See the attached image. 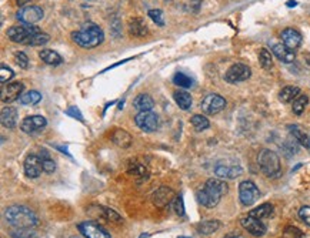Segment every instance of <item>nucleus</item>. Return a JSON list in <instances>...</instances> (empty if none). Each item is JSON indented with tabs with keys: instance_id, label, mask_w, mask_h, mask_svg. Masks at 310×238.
Segmentation results:
<instances>
[{
	"instance_id": "8fccbe9b",
	"label": "nucleus",
	"mask_w": 310,
	"mask_h": 238,
	"mask_svg": "<svg viewBox=\"0 0 310 238\" xmlns=\"http://www.w3.org/2000/svg\"><path fill=\"white\" fill-rule=\"evenodd\" d=\"M296 4H297L296 1H292V0H290V1H287V6H289V7H294Z\"/></svg>"
},
{
	"instance_id": "c85d7f7f",
	"label": "nucleus",
	"mask_w": 310,
	"mask_h": 238,
	"mask_svg": "<svg viewBox=\"0 0 310 238\" xmlns=\"http://www.w3.org/2000/svg\"><path fill=\"white\" fill-rule=\"evenodd\" d=\"M289 130L292 133V135L297 140V143H300L306 149H310V137L308 135V133L303 132L299 126H289Z\"/></svg>"
},
{
	"instance_id": "393cba45",
	"label": "nucleus",
	"mask_w": 310,
	"mask_h": 238,
	"mask_svg": "<svg viewBox=\"0 0 310 238\" xmlns=\"http://www.w3.org/2000/svg\"><path fill=\"white\" fill-rule=\"evenodd\" d=\"M300 94V89L296 86H286L279 93V100L282 103H290Z\"/></svg>"
},
{
	"instance_id": "a211bd4d",
	"label": "nucleus",
	"mask_w": 310,
	"mask_h": 238,
	"mask_svg": "<svg viewBox=\"0 0 310 238\" xmlns=\"http://www.w3.org/2000/svg\"><path fill=\"white\" fill-rule=\"evenodd\" d=\"M174 198V193L173 190L169 188V187H160L155 195H153V200H155V204L159 207V208H163L166 206H169V203Z\"/></svg>"
},
{
	"instance_id": "58836bf2",
	"label": "nucleus",
	"mask_w": 310,
	"mask_h": 238,
	"mask_svg": "<svg viewBox=\"0 0 310 238\" xmlns=\"http://www.w3.org/2000/svg\"><path fill=\"white\" fill-rule=\"evenodd\" d=\"M33 234L34 233L30 228H15L10 231V236L13 238H31Z\"/></svg>"
},
{
	"instance_id": "aec40b11",
	"label": "nucleus",
	"mask_w": 310,
	"mask_h": 238,
	"mask_svg": "<svg viewBox=\"0 0 310 238\" xmlns=\"http://www.w3.org/2000/svg\"><path fill=\"white\" fill-rule=\"evenodd\" d=\"M272 52H273V54H275L280 61H283V63H293L294 59H296L294 52H293L292 49L286 47L283 43L282 45H273Z\"/></svg>"
},
{
	"instance_id": "de8ad7c7",
	"label": "nucleus",
	"mask_w": 310,
	"mask_h": 238,
	"mask_svg": "<svg viewBox=\"0 0 310 238\" xmlns=\"http://www.w3.org/2000/svg\"><path fill=\"white\" fill-rule=\"evenodd\" d=\"M16 3H17L19 6H25V4L30 3V0H16Z\"/></svg>"
},
{
	"instance_id": "2eb2a0df",
	"label": "nucleus",
	"mask_w": 310,
	"mask_h": 238,
	"mask_svg": "<svg viewBox=\"0 0 310 238\" xmlns=\"http://www.w3.org/2000/svg\"><path fill=\"white\" fill-rule=\"evenodd\" d=\"M23 87L25 86L19 81L3 86L1 87V102L3 103H13L15 100H17L19 97H22Z\"/></svg>"
},
{
	"instance_id": "7ed1b4c3",
	"label": "nucleus",
	"mask_w": 310,
	"mask_h": 238,
	"mask_svg": "<svg viewBox=\"0 0 310 238\" xmlns=\"http://www.w3.org/2000/svg\"><path fill=\"white\" fill-rule=\"evenodd\" d=\"M72 39L76 45H79L83 49H93L103 43L105 33L103 30L96 25H87L80 30H76L72 33Z\"/></svg>"
},
{
	"instance_id": "6e6552de",
	"label": "nucleus",
	"mask_w": 310,
	"mask_h": 238,
	"mask_svg": "<svg viewBox=\"0 0 310 238\" xmlns=\"http://www.w3.org/2000/svg\"><path fill=\"white\" fill-rule=\"evenodd\" d=\"M250 76H252V70L249 66H246L243 63H234L226 72L225 80L227 83H240V81H246L248 79H250Z\"/></svg>"
},
{
	"instance_id": "2f4dec72",
	"label": "nucleus",
	"mask_w": 310,
	"mask_h": 238,
	"mask_svg": "<svg viewBox=\"0 0 310 238\" xmlns=\"http://www.w3.org/2000/svg\"><path fill=\"white\" fill-rule=\"evenodd\" d=\"M308 103H309V97L305 96V94H299V96L293 100V113L297 114V116H300V114L305 111Z\"/></svg>"
},
{
	"instance_id": "e433bc0d",
	"label": "nucleus",
	"mask_w": 310,
	"mask_h": 238,
	"mask_svg": "<svg viewBox=\"0 0 310 238\" xmlns=\"http://www.w3.org/2000/svg\"><path fill=\"white\" fill-rule=\"evenodd\" d=\"M100 210H102V214H103V217L106 218V220H109L110 223H122L123 220H122V217L117 214V212L112 210V208H106V207H100Z\"/></svg>"
},
{
	"instance_id": "ea45409f",
	"label": "nucleus",
	"mask_w": 310,
	"mask_h": 238,
	"mask_svg": "<svg viewBox=\"0 0 310 238\" xmlns=\"http://www.w3.org/2000/svg\"><path fill=\"white\" fill-rule=\"evenodd\" d=\"M13 76H15L13 70L10 67L4 66V64H1V67H0V81L1 83H7L9 80L13 79Z\"/></svg>"
},
{
	"instance_id": "412c9836",
	"label": "nucleus",
	"mask_w": 310,
	"mask_h": 238,
	"mask_svg": "<svg viewBox=\"0 0 310 238\" xmlns=\"http://www.w3.org/2000/svg\"><path fill=\"white\" fill-rule=\"evenodd\" d=\"M112 141L116 146H119V147L127 149V147L132 146L133 138H132V135L126 132V130H123V129H116V130L112 133Z\"/></svg>"
},
{
	"instance_id": "09e8293b",
	"label": "nucleus",
	"mask_w": 310,
	"mask_h": 238,
	"mask_svg": "<svg viewBox=\"0 0 310 238\" xmlns=\"http://www.w3.org/2000/svg\"><path fill=\"white\" fill-rule=\"evenodd\" d=\"M225 238H245V237H242V236H239V234H227Z\"/></svg>"
},
{
	"instance_id": "bb28decb",
	"label": "nucleus",
	"mask_w": 310,
	"mask_h": 238,
	"mask_svg": "<svg viewBox=\"0 0 310 238\" xmlns=\"http://www.w3.org/2000/svg\"><path fill=\"white\" fill-rule=\"evenodd\" d=\"M173 97H174L176 104L180 107L182 110H189L192 107V96L187 91L179 90V91H176L173 94Z\"/></svg>"
},
{
	"instance_id": "20e7f679",
	"label": "nucleus",
	"mask_w": 310,
	"mask_h": 238,
	"mask_svg": "<svg viewBox=\"0 0 310 238\" xmlns=\"http://www.w3.org/2000/svg\"><path fill=\"white\" fill-rule=\"evenodd\" d=\"M257 163H259V167L262 170V173L266 176V177H270V178H276L280 176L282 173V167H280V159L279 156L272 151V150H262L257 156Z\"/></svg>"
},
{
	"instance_id": "a878e982",
	"label": "nucleus",
	"mask_w": 310,
	"mask_h": 238,
	"mask_svg": "<svg viewBox=\"0 0 310 238\" xmlns=\"http://www.w3.org/2000/svg\"><path fill=\"white\" fill-rule=\"evenodd\" d=\"M219 228H220V221H217V220L203 221V223H200L198 227H196L199 234H203V236H210L215 231H217Z\"/></svg>"
},
{
	"instance_id": "f03ea898",
	"label": "nucleus",
	"mask_w": 310,
	"mask_h": 238,
	"mask_svg": "<svg viewBox=\"0 0 310 238\" xmlns=\"http://www.w3.org/2000/svg\"><path fill=\"white\" fill-rule=\"evenodd\" d=\"M6 221L15 228H31L36 227L39 220L33 210L25 206H10L4 211Z\"/></svg>"
},
{
	"instance_id": "79ce46f5",
	"label": "nucleus",
	"mask_w": 310,
	"mask_h": 238,
	"mask_svg": "<svg viewBox=\"0 0 310 238\" xmlns=\"http://www.w3.org/2000/svg\"><path fill=\"white\" fill-rule=\"evenodd\" d=\"M129 173L136 176V177H146L147 176V171H146L144 165H141V164H132Z\"/></svg>"
},
{
	"instance_id": "3c124183",
	"label": "nucleus",
	"mask_w": 310,
	"mask_h": 238,
	"mask_svg": "<svg viewBox=\"0 0 310 238\" xmlns=\"http://www.w3.org/2000/svg\"><path fill=\"white\" fill-rule=\"evenodd\" d=\"M179 238H192V237H179Z\"/></svg>"
},
{
	"instance_id": "c756f323",
	"label": "nucleus",
	"mask_w": 310,
	"mask_h": 238,
	"mask_svg": "<svg viewBox=\"0 0 310 238\" xmlns=\"http://www.w3.org/2000/svg\"><path fill=\"white\" fill-rule=\"evenodd\" d=\"M40 100H42V94L39 91H36V90H30L28 93L22 94V97H20V103L25 104V106H34Z\"/></svg>"
},
{
	"instance_id": "49530a36",
	"label": "nucleus",
	"mask_w": 310,
	"mask_h": 238,
	"mask_svg": "<svg viewBox=\"0 0 310 238\" xmlns=\"http://www.w3.org/2000/svg\"><path fill=\"white\" fill-rule=\"evenodd\" d=\"M66 113H67L69 116L78 117V119H79L80 121H83V116L80 114V111H79V108H78V107H70V108H69V110H67Z\"/></svg>"
},
{
	"instance_id": "4468645a",
	"label": "nucleus",
	"mask_w": 310,
	"mask_h": 238,
	"mask_svg": "<svg viewBox=\"0 0 310 238\" xmlns=\"http://www.w3.org/2000/svg\"><path fill=\"white\" fill-rule=\"evenodd\" d=\"M42 171H43V164H42L40 156L29 154L25 160V174L29 178H37L40 177Z\"/></svg>"
},
{
	"instance_id": "7c9ffc66",
	"label": "nucleus",
	"mask_w": 310,
	"mask_h": 238,
	"mask_svg": "<svg viewBox=\"0 0 310 238\" xmlns=\"http://www.w3.org/2000/svg\"><path fill=\"white\" fill-rule=\"evenodd\" d=\"M190 121H192V126L195 127L196 132H203V130H206V129L210 127V121L204 116H202V114H195L190 119Z\"/></svg>"
},
{
	"instance_id": "c9c22d12",
	"label": "nucleus",
	"mask_w": 310,
	"mask_h": 238,
	"mask_svg": "<svg viewBox=\"0 0 310 238\" xmlns=\"http://www.w3.org/2000/svg\"><path fill=\"white\" fill-rule=\"evenodd\" d=\"M49 40H50V36H49L47 33H43V31L40 30L39 33H36V34L30 39L28 46H42V45H46Z\"/></svg>"
},
{
	"instance_id": "f704fd0d",
	"label": "nucleus",
	"mask_w": 310,
	"mask_h": 238,
	"mask_svg": "<svg viewBox=\"0 0 310 238\" xmlns=\"http://www.w3.org/2000/svg\"><path fill=\"white\" fill-rule=\"evenodd\" d=\"M173 83L179 87H183V89H189L193 86V80L190 79L189 76L183 74V73H176L174 77H173Z\"/></svg>"
},
{
	"instance_id": "9d476101",
	"label": "nucleus",
	"mask_w": 310,
	"mask_h": 238,
	"mask_svg": "<svg viewBox=\"0 0 310 238\" xmlns=\"http://www.w3.org/2000/svg\"><path fill=\"white\" fill-rule=\"evenodd\" d=\"M243 173V168L236 164V163H226V161H220L216 164L215 167V174L225 180V178H229V180H233L236 177H239L240 174Z\"/></svg>"
},
{
	"instance_id": "37998d69",
	"label": "nucleus",
	"mask_w": 310,
	"mask_h": 238,
	"mask_svg": "<svg viewBox=\"0 0 310 238\" xmlns=\"http://www.w3.org/2000/svg\"><path fill=\"white\" fill-rule=\"evenodd\" d=\"M15 59H16V61H17V64L22 67V69H28L29 67V59L26 54L23 53V52H17V53L15 54Z\"/></svg>"
},
{
	"instance_id": "f8f14e48",
	"label": "nucleus",
	"mask_w": 310,
	"mask_h": 238,
	"mask_svg": "<svg viewBox=\"0 0 310 238\" xmlns=\"http://www.w3.org/2000/svg\"><path fill=\"white\" fill-rule=\"evenodd\" d=\"M79 231L86 238H110V234L93 221H83L78 225Z\"/></svg>"
},
{
	"instance_id": "1a4fd4ad",
	"label": "nucleus",
	"mask_w": 310,
	"mask_h": 238,
	"mask_svg": "<svg viewBox=\"0 0 310 238\" xmlns=\"http://www.w3.org/2000/svg\"><path fill=\"white\" fill-rule=\"evenodd\" d=\"M202 110L203 113L209 114V116H215L217 113H220L226 107L225 97H222L220 94H207L203 100H202Z\"/></svg>"
},
{
	"instance_id": "0eeeda50",
	"label": "nucleus",
	"mask_w": 310,
	"mask_h": 238,
	"mask_svg": "<svg viewBox=\"0 0 310 238\" xmlns=\"http://www.w3.org/2000/svg\"><path fill=\"white\" fill-rule=\"evenodd\" d=\"M135 123L143 132L152 133L159 129V117L153 111H139L135 117Z\"/></svg>"
},
{
	"instance_id": "ddd939ff",
	"label": "nucleus",
	"mask_w": 310,
	"mask_h": 238,
	"mask_svg": "<svg viewBox=\"0 0 310 238\" xmlns=\"http://www.w3.org/2000/svg\"><path fill=\"white\" fill-rule=\"evenodd\" d=\"M240 223H242V227H243L248 233H250L252 236H254V237H262V236H264L266 231H267V227L264 225V223H262V220L254 218L252 215L243 217Z\"/></svg>"
},
{
	"instance_id": "72a5a7b5",
	"label": "nucleus",
	"mask_w": 310,
	"mask_h": 238,
	"mask_svg": "<svg viewBox=\"0 0 310 238\" xmlns=\"http://www.w3.org/2000/svg\"><path fill=\"white\" fill-rule=\"evenodd\" d=\"M259 61H260V66L266 70H270L272 66H273V59H272V53L267 50V49H260L259 52Z\"/></svg>"
},
{
	"instance_id": "9b49d317",
	"label": "nucleus",
	"mask_w": 310,
	"mask_h": 238,
	"mask_svg": "<svg viewBox=\"0 0 310 238\" xmlns=\"http://www.w3.org/2000/svg\"><path fill=\"white\" fill-rule=\"evenodd\" d=\"M43 16H45V13H43L42 7H39V6H25L16 15V17L25 25H34L39 20H42Z\"/></svg>"
},
{
	"instance_id": "f3484780",
	"label": "nucleus",
	"mask_w": 310,
	"mask_h": 238,
	"mask_svg": "<svg viewBox=\"0 0 310 238\" xmlns=\"http://www.w3.org/2000/svg\"><path fill=\"white\" fill-rule=\"evenodd\" d=\"M280 37H282L283 45L286 47L292 49V50L297 49L302 45V34L297 30H294V29H290V27L284 29L282 31V34H280Z\"/></svg>"
},
{
	"instance_id": "6ab92c4d",
	"label": "nucleus",
	"mask_w": 310,
	"mask_h": 238,
	"mask_svg": "<svg viewBox=\"0 0 310 238\" xmlns=\"http://www.w3.org/2000/svg\"><path fill=\"white\" fill-rule=\"evenodd\" d=\"M1 126L6 129H15L17 124V119H19V113L16 108L13 107H4L1 108Z\"/></svg>"
},
{
	"instance_id": "a18cd8bd",
	"label": "nucleus",
	"mask_w": 310,
	"mask_h": 238,
	"mask_svg": "<svg viewBox=\"0 0 310 238\" xmlns=\"http://www.w3.org/2000/svg\"><path fill=\"white\" fill-rule=\"evenodd\" d=\"M299 217L302 218V221H305L308 225L310 227V207L309 206H303L300 210H299Z\"/></svg>"
},
{
	"instance_id": "cd10ccee",
	"label": "nucleus",
	"mask_w": 310,
	"mask_h": 238,
	"mask_svg": "<svg viewBox=\"0 0 310 238\" xmlns=\"http://www.w3.org/2000/svg\"><path fill=\"white\" fill-rule=\"evenodd\" d=\"M273 214V206L270 203H264L259 207H256L254 210L249 212V215H252L254 218H259V220H264V218H269L270 215Z\"/></svg>"
},
{
	"instance_id": "423d86ee",
	"label": "nucleus",
	"mask_w": 310,
	"mask_h": 238,
	"mask_svg": "<svg viewBox=\"0 0 310 238\" xmlns=\"http://www.w3.org/2000/svg\"><path fill=\"white\" fill-rule=\"evenodd\" d=\"M239 198L240 203L246 207L253 206L254 203L260 198V191L257 188V185L254 184L253 181H242L239 185Z\"/></svg>"
},
{
	"instance_id": "f257e3e1",
	"label": "nucleus",
	"mask_w": 310,
	"mask_h": 238,
	"mask_svg": "<svg viewBox=\"0 0 310 238\" xmlns=\"http://www.w3.org/2000/svg\"><path fill=\"white\" fill-rule=\"evenodd\" d=\"M229 187L222 178H210L204 187L198 191L199 203L207 208H213L219 204L220 198L227 193Z\"/></svg>"
},
{
	"instance_id": "c03bdc74",
	"label": "nucleus",
	"mask_w": 310,
	"mask_h": 238,
	"mask_svg": "<svg viewBox=\"0 0 310 238\" xmlns=\"http://www.w3.org/2000/svg\"><path fill=\"white\" fill-rule=\"evenodd\" d=\"M174 210H176V214L177 215H185V203H183V197L179 195L176 200H174Z\"/></svg>"
},
{
	"instance_id": "b1692460",
	"label": "nucleus",
	"mask_w": 310,
	"mask_h": 238,
	"mask_svg": "<svg viewBox=\"0 0 310 238\" xmlns=\"http://www.w3.org/2000/svg\"><path fill=\"white\" fill-rule=\"evenodd\" d=\"M39 57L46 63V64H50V66H59L63 63V59L62 56L55 52V50H50V49H45L39 53Z\"/></svg>"
},
{
	"instance_id": "a19ab883",
	"label": "nucleus",
	"mask_w": 310,
	"mask_h": 238,
	"mask_svg": "<svg viewBox=\"0 0 310 238\" xmlns=\"http://www.w3.org/2000/svg\"><path fill=\"white\" fill-rule=\"evenodd\" d=\"M303 233L296 228V227H286L284 233H283V238H302Z\"/></svg>"
},
{
	"instance_id": "4c0bfd02",
	"label": "nucleus",
	"mask_w": 310,
	"mask_h": 238,
	"mask_svg": "<svg viewBox=\"0 0 310 238\" xmlns=\"http://www.w3.org/2000/svg\"><path fill=\"white\" fill-rule=\"evenodd\" d=\"M149 17L157 25V26H165V19H163V13L159 9H152L149 10Z\"/></svg>"
},
{
	"instance_id": "39448f33",
	"label": "nucleus",
	"mask_w": 310,
	"mask_h": 238,
	"mask_svg": "<svg viewBox=\"0 0 310 238\" xmlns=\"http://www.w3.org/2000/svg\"><path fill=\"white\" fill-rule=\"evenodd\" d=\"M40 29L31 25H22V26H13L7 30V37L15 42V43H22V45H28L30 39L39 33Z\"/></svg>"
},
{
	"instance_id": "5701e85b",
	"label": "nucleus",
	"mask_w": 310,
	"mask_h": 238,
	"mask_svg": "<svg viewBox=\"0 0 310 238\" xmlns=\"http://www.w3.org/2000/svg\"><path fill=\"white\" fill-rule=\"evenodd\" d=\"M129 31L135 37H143L147 33V26L141 17H133L129 22Z\"/></svg>"
},
{
	"instance_id": "dca6fc26",
	"label": "nucleus",
	"mask_w": 310,
	"mask_h": 238,
	"mask_svg": "<svg viewBox=\"0 0 310 238\" xmlns=\"http://www.w3.org/2000/svg\"><path fill=\"white\" fill-rule=\"evenodd\" d=\"M46 124H47V120L45 117H42V116H29L22 121L20 129H22V132L30 134V133H36L42 130L43 127H46Z\"/></svg>"
},
{
	"instance_id": "473e14b6",
	"label": "nucleus",
	"mask_w": 310,
	"mask_h": 238,
	"mask_svg": "<svg viewBox=\"0 0 310 238\" xmlns=\"http://www.w3.org/2000/svg\"><path fill=\"white\" fill-rule=\"evenodd\" d=\"M39 156H40V159H42L43 171H45V173H47V174H52V173L56 170V163H55L53 159L49 156V153H46V151H42Z\"/></svg>"
},
{
	"instance_id": "4be33fe9",
	"label": "nucleus",
	"mask_w": 310,
	"mask_h": 238,
	"mask_svg": "<svg viewBox=\"0 0 310 238\" xmlns=\"http://www.w3.org/2000/svg\"><path fill=\"white\" fill-rule=\"evenodd\" d=\"M133 107L138 111H152L155 107V102L149 94H138L133 100Z\"/></svg>"
}]
</instances>
